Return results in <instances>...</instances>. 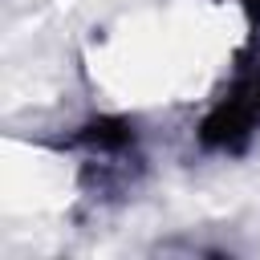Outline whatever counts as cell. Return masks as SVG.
<instances>
[{
    "mask_svg": "<svg viewBox=\"0 0 260 260\" xmlns=\"http://www.w3.org/2000/svg\"><path fill=\"white\" fill-rule=\"evenodd\" d=\"M240 4H244V12H248L252 32H260V0H240Z\"/></svg>",
    "mask_w": 260,
    "mask_h": 260,
    "instance_id": "3",
    "label": "cell"
},
{
    "mask_svg": "<svg viewBox=\"0 0 260 260\" xmlns=\"http://www.w3.org/2000/svg\"><path fill=\"white\" fill-rule=\"evenodd\" d=\"M134 122H126V118H89L69 142L73 146H81V150H89L93 158H122L130 146H134Z\"/></svg>",
    "mask_w": 260,
    "mask_h": 260,
    "instance_id": "2",
    "label": "cell"
},
{
    "mask_svg": "<svg viewBox=\"0 0 260 260\" xmlns=\"http://www.w3.org/2000/svg\"><path fill=\"white\" fill-rule=\"evenodd\" d=\"M260 134V61H248L223 98L199 122V146L211 154H244Z\"/></svg>",
    "mask_w": 260,
    "mask_h": 260,
    "instance_id": "1",
    "label": "cell"
}]
</instances>
